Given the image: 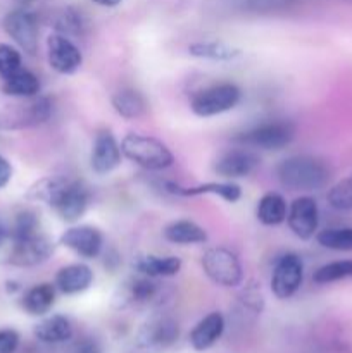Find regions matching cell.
<instances>
[{"mask_svg": "<svg viewBox=\"0 0 352 353\" xmlns=\"http://www.w3.org/2000/svg\"><path fill=\"white\" fill-rule=\"evenodd\" d=\"M37 199L47 202L64 223H76L85 216L90 203L88 188L78 179L48 178L31 190Z\"/></svg>", "mask_w": 352, "mask_h": 353, "instance_id": "obj_1", "label": "cell"}, {"mask_svg": "<svg viewBox=\"0 0 352 353\" xmlns=\"http://www.w3.org/2000/svg\"><path fill=\"white\" fill-rule=\"evenodd\" d=\"M278 181L292 192H314L330 181L331 171L323 159L316 155H292L276 168Z\"/></svg>", "mask_w": 352, "mask_h": 353, "instance_id": "obj_2", "label": "cell"}, {"mask_svg": "<svg viewBox=\"0 0 352 353\" xmlns=\"http://www.w3.org/2000/svg\"><path fill=\"white\" fill-rule=\"evenodd\" d=\"M121 152L123 157L147 171H162L171 168L175 162V155L168 145L157 138L145 137V134H126L121 141Z\"/></svg>", "mask_w": 352, "mask_h": 353, "instance_id": "obj_3", "label": "cell"}, {"mask_svg": "<svg viewBox=\"0 0 352 353\" xmlns=\"http://www.w3.org/2000/svg\"><path fill=\"white\" fill-rule=\"evenodd\" d=\"M295 138V126L285 119H273L259 123L242 131L233 138L240 147L259 148V150H282L289 147Z\"/></svg>", "mask_w": 352, "mask_h": 353, "instance_id": "obj_4", "label": "cell"}, {"mask_svg": "<svg viewBox=\"0 0 352 353\" xmlns=\"http://www.w3.org/2000/svg\"><path fill=\"white\" fill-rule=\"evenodd\" d=\"M242 99V92L235 83L221 81L199 90L190 99V109L199 117H213L235 109Z\"/></svg>", "mask_w": 352, "mask_h": 353, "instance_id": "obj_5", "label": "cell"}, {"mask_svg": "<svg viewBox=\"0 0 352 353\" xmlns=\"http://www.w3.org/2000/svg\"><path fill=\"white\" fill-rule=\"evenodd\" d=\"M202 269L214 285L223 288H235L244 281V268L240 261L224 247L209 248L202 255Z\"/></svg>", "mask_w": 352, "mask_h": 353, "instance_id": "obj_6", "label": "cell"}, {"mask_svg": "<svg viewBox=\"0 0 352 353\" xmlns=\"http://www.w3.org/2000/svg\"><path fill=\"white\" fill-rule=\"evenodd\" d=\"M179 338V326L173 317L157 314L145 321L137 331V347L141 350L161 352L171 348Z\"/></svg>", "mask_w": 352, "mask_h": 353, "instance_id": "obj_7", "label": "cell"}, {"mask_svg": "<svg viewBox=\"0 0 352 353\" xmlns=\"http://www.w3.org/2000/svg\"><path fill=\"white\" fill-rule=\"evenodd\" d=\"M161 286L154 278L138 274L124 279L113 295V307L117 310L131 309V307L148 305L157 299Z\"/></svg>", "mask_w": 352, "mask_h": 353, "instance_id": "obj_8", "label": "cell"}, {"mask_svg": "<svg viewBox=\"0 0 352 353\" xmlns=\"http://www.w3.org/2000/svg\"><path fill=\"white\" fill-rule=\"evenodd\" d=\"M52 254H54V241L40 231L31 236L12 240L7 262L16 268H33L47 261Z\"/></svg>", "mask_w": 352, "mask_h": 353, "instance_id": "obj_9", "label": "cell"}, {"mask_svg": "<svg viewBox=\"0 0 352 353\" xmlns=\"http://www.w3.org/2000/svg\"><path fill=\"white\" fill-rule=\"evenodd\" d=\"M304 279V262L297 254H285L276 261L271 276V292L278 300H289L299 292Z\"/></svg>", "mask_w": 352, "mask_h": 353, "instance_id": "obj_10", "label": "cell"}, {"mask_svg": "<svg viewBox=\"0 0 352 353\" xmlns=\"http://www.w3.org/2000/svg\"><path fill=\"white\" fill-rule=\"evenodd\" d=\"M3 30L26 54L35 55L38 50L37 14L28 9H14L3 17Z\"/></svg>", "mask_w": 352, "mask_h": 353, "instance_id": "obj_11", "label": "cell"}, {"mask_svg": "<svg viewBox=\"0 0 352 353\" xmlns=\"http://www.w3.org/2000/svg\"><path fill=\"white\" fill-rule=\"evenodd\" d=\"M47 59L59 74H75L83 64V54L69 37L54 33L47 38Z\"/></svg>", "mask_w": 352, "mask_h": 353, "instance_id": "obj_12", "label": "cell"}, {"mask_svg": "<svg viewBox=\"0 0 352 353\" xmlns=\"http://www.w3.org/2000/svg\"><path fill=\"white\" fill-rule=\"evenodd\" d=\"M261 164V159L251 148L240 147L224 152L214 162L213 169L224 179H238L251 176Z\"/></svg>", "mask_w": 352, "mask_h": 353, "instance_id": "obj_13", "label": "cell"}, {"mask_svg": "<svg viewBox=\"0 0 352 353\" xmlns=\"http://www.w3.org/2000/svg\"><path fill=\"white\" fill-rule=\"evenodd\" d=\"M286 223L290 231L300 240H311L316 234L320 224V210L313 196L295 199L289 207Z\"/></svg>", "mask_w": 352, "mask_h": 353, "instance_id": "obj_14", "label": "cell"}, {"mask_svg": "<svg viewBox=\"0 0 352 353\" xmlns=\"http://www.w3.org/2000/svg\"><path fill=\"white\" fill-rule=\"evenodd\" d=\"M121 159H123V152L114 134L107 130L99 131L93 140L92 155H90L92 171L99 176L109 174L114 169L119 168Z\"/></svg>", "mask_w": 352, "mask_h": 353, "instance_id": "obj_15", "label": "cell"}, {"mask_svg": "<svg viewBox=\"0 0 352 353\" xmlns=\"http://www.w3.org/2000/svg\"><path fill=\"white\" fill-rule=\"evenodd\" d=\"M61 245L75 252L83 259L99 257L104 247V236L93 226H72L66 230L61 236Z\"/></svg>", "mask_w": 352, "mask_h": 353, "instance_id": "obj_16", "label": "cell"}, {"mask_svg": "<svg viewBox=\"0 0 352 353\" xmlns=\"http://www.w3.org/2000/svg\"><path fill=\"white\" fill-rule=\"evenodd\" d=\"M166 192L178 196H199V195H216L224 202L235 203L242 199V188L237 183L231 181H213L197 186H182L176 183H166Z\"/></svg>", "mask_w": 352, "mask_h": 353, "instance_id": "obj_17", "label": "cell"}, {"mask_svg": "<svg viewBox=\"0 0 352 353\" xmlns=\"http://www.w3.org/2000/svg\"><path fill=\"white\" fill-rule=\"evenodd\" d=\"M93 283V271L86 264L76 262L59 269L55 274V288L64 295H79Z\"/></svg>", "mask_w": 352, "mask_h": 353, "instance_id": "obj_18", "label": "cell"}, {"mask_svg": "<svg viewBox=\"0 0 352 353\" xmlns=\"http://www.w3.org/2000/svg\"><path fill=\"white\" fill-rule=\"evenodd\" d=\"M224 317L221 312H211L199 321L190 331V345L195 352H206L223 336Z\"/></svg>", "mask_w": 352, "mask_h": 353, "instance_id": "obj_19", "label": "cell"}, {"mask_svg": "<svg viewBox=\"0 0 352 353\" xmlns=\"http://www.w3.org/2000/svg\"><path fill=\"white\" fill-rule=\"evenodd\" d=\"M133 269L138 274L148 278H173L182 271V259L175 255H137L133 259Z\"/></svg>", "mask_w": 352, "mask_h": 353, "instance_id": "obj_20", "label": "cell"}, {"mask_svg": "<svg viewBox=\"0 0 352 353\" xmlns=\"http://www.w3.org/2000/svg\"><path fill=\"white\" fill-rule=\"evenodd\" d=\"M33 334L41 343L57 345L71 340L72 334H75V330H72V324L68 317L61 316V314H55V316L41 319L33 327Z\"/></svg>", "mask_w": 352, "mask_h": 353, "instance_id": "obj_21", "label": "cell"}, {"mask_svg": "<svg viewBox=\"0 0 352 353\" xmlns=\"http://www.w3.org/2000/svg\"><path fill=\"white\" fill-rule=\"evenodd\" d=\"M224 9L240 14L285 12L297 6L299 0H219Z\"/></svg>", "mask_w": 352, "mask_h": 353, "instance_id": "obj_22", "label": "cell"}, {"mask_svg": "<svg viewBox=\"0 0 352 353\" xmlns=\"http://www.w3.org/2000/svg\"><path fill=\"white\" fill-rule=\"evenodd\" d=\"M55 285L52 283H40L28 290L21 300V307L26 314L35 317H41L54 307L55 303Z\"/></svg>", "mask_w": 352, "mask_h": 353, "instance_id": "obj_23", "label": "cell"}, {"mask_svg": "<svg viewBox=\"0 0 352 353\" xmlns=\"http://www.w3.org/2000/svg\"><path fill=\"white\" fill-rule=\"evenodd\" d=\"M2 92L9 97L35 99L40 93V79L30 69L21 68L7 78H2Z\"/></svg>", "mask_w": 352, "mask_h": 353, "instance_id": "obj_24", "label": "cell"}, {"mask_svg": "<svg viewBox=\"0 0 352 353\" xmlns=\"http://www.w3.org/2000/svg\"><path fill=\"white\" fill-rule=\"evenodd\" d=\"M188 54L197 59H206L214 62H228L240 57L242 50L221 40H199L188 45Z\"/></svg>", "mask_w": 352, "mask_h": 353, "instance_id": "obj_25", "label": "cell"}, {"mask_svg": "<svg viewBox=\"0 0 352 353\" xmlns=\"http://www.w3.org/2000/svg\"><path fill=\"white\" fill-rule=\"evenodd\" d=\"M286 214H289V205L285 199L276 192L264 193L255 207V217L264 226H278L285 223Z\"/></svg>", "mask_w": 352, "mask_h": 353, "instance_id": "obj_26", "label": "cell"}, {"mask_svg": "<svg viewBox=\"0 0 352 353\" xmlns=\"http://www.w3.org/2000/svg\"><path fill=\"white\" fill-rule=\"evenodd\" d=\"M164 238L176 245L206 243L207 233L202 226L188 219L173 221L164 228Z\"/></svg>", "mask_w": 352, "mask_h": 353, "instance_id": "obj_27", "label": "cell"}, {"mask_svg": "<svg viewBox=\"0 0 352 353\" xmlns=\"http://www.w3.org/2000/svg\"><path fill=\"white\" fill-rule=\"evenodd\" d=\"M110 103L114 110L124 119H138L147 112V100L135 88L117 90L110 99Z\"/></svg>", "mask_w": 352, "mask_h": 353, "instance_id": "obj_28", "label": "cell"}, {"mask_svg": "<svg viewBox=\"0 0 352 353\" xmlns=\"http://www.w3.org/2000/svg\"><path fill=\"white\" fill-rule=\"evenodd\" d=\"M316 240L328 250L352 252V228H326L317 233Z\"/></svg>", "mask_w": 352, "mask_h": 353, "instance_id": "obj_29", "label": "cell"}, {"mask_svg": "<svg viewBox=\"0 0 352 353\" xmlns=\"http://www.w3.org/2000/svg\"><path fill=\"white\" fill-rule=\"evenodd\" d=\"M352 279V261H335L321 265L313 274L316 285H330V283Z\"/></svg>", "mask_w": 352, "mask_h": 353, "instance_id": "obj_30", "label": "cell"}, {"mask_svg": "<svg viewBox=\"0 0 352 353\" xmlns=\"http://www.w3.org/2000/svg\"><path fill=\"white\" fill-rule=\"evenodd\" d=\"M35 233H40V219L31 210H21L14 219L12 228L9 230L10 240H19V238L31 236Z\"/></svg>", "mask_w": 352, "mask_h": 353, "instance_id": "obj_31", "label": "cell"}, {"mask_svg": "<svg viewBox=\"0 0 352 353\" xmlns=\"http://www.w3.org/2000/svg\"><path fill=\"white\" fill-rule=\"evenodd\" d=\"M326 200L335 210H352V176L331 186Z\"/></svg>", "mask_w": 352, "mask_h": 353, "instance_id": "obj_32", "label": "cell"}, {"mask_svg": "<svg viewBox=\"0 0 352 353\" xmlns=\"http://www.w3.org/2000/svg\"><path fill=\"white\" fill-rule=\"evenodd\" d=\"M86 28V21L85 17L81 16V12H78L76 9H66L64 12L59 16L57 23H55V30L57 33L66 34H76V37H81L85 33Z\"/></svg>", "mask_w": 352, "mask_h": 353, "instance_id": "obj_33", "label": "cell"}, {"mask_svg": "<svg viewBox=\"0 0 352 353\" xmlns=\"http://www.w3.org/2000/svg\"><path fill=\"white\" fill-rule=\"evenodd\" d=\"M23 68V59L17 48L7 43H0V79Z\"/></svg>", "mask_w": 352, "mask_h": 353, "instance_id": "obj_34", "label": "cell"}, {"mask_svg": "<svg viewBox=\"0 0 352 353\" xmlns=\"http://www.w3.org/2000/svg\"><path fill=\"white\" fill-rule=\"evenodd\" d=\"M19 334L14 330H0V353H16Z\"/></svg>", "mask_w": 352, "mask_h": 353, "instance_id": "obj_35", "label": "cell"}, {"mask_svg": "<svg viewBox=\"0 0 352 353\" xmlns=\"http://www.w3.org/2000/svg\"><path fill=\"white\" fill-rule=\"evenodd\" d=\"M71 353H104L102 347H100L99 341L95 338L85 336L79 341H76V345L72 347Z\"/></svg>", "mask_w": 352, "mask_h": 353, "instance_id": "obj_36", "label": "cell"}, {"mask_svg": "<svg viewBox=\"0 0 352 353\" xmlns=\"http://www.w3.org/2000/svg\"><path fill=\"white\" fill-rule=\"evenodd\" d=\"M12 178V165L6 157L0 155V188H6Z\"/></svg>", "mask_w": 352, "mask_h": 353, "instance_id": "obj_37", "label": "cell"}, {"mask_svg": "<svg viewBox=\"0 0 352 353\" xmlns=\"http://www.w3.org/2000/svg\"><path fill=\"white\" fill-rule=\"evenodd\" d=\"M92 2L97 3V6H100V7H116V6H119L123 0H92Z\"/></svg>", "mask_w": 352, "mask_h": 353, "instance_id": "obj_38", "label": "cell"}, {"mask_svg": "<svg viewBox=\"0 0 352 353\" xmlns=\"http://www.w3.org/2000/svg\"><path fill=\"white\" fill-rule=\"evenodd\" d=\"M7 238H9V230H7L6 224H3L2 221H0V247H2L3 241H6Z\"/></svg>", "mask_w": 352, "mask_h": 353, "instance_id": "obj_39", "label": "cell"}, {"mask_svg": "<svg viewBox=\"0 0 352 353\" xmlns=\"http://www.w3.org/2000/svg\"><path fill=\"white\" fill-rule=\"evenodd\" d=\"M21 3H30V2H35V0H19Z\"/></svg>", "mask_w": 352, "mask_h": 353, "instance_id": "obj_40", "label": "cell"}]
</instances>
